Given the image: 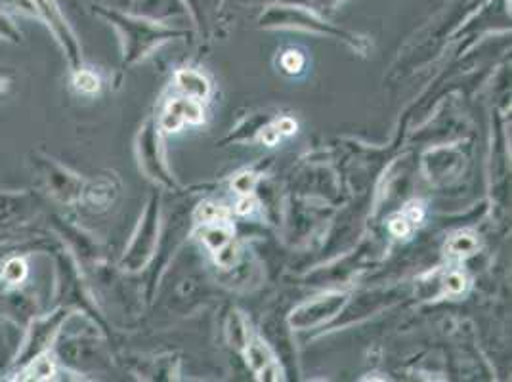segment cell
<instances>
[{"label":"cell","instance_id":"6da1fadb","mask_svg":"<svg viewBox=\"0 0 512 382\" xmlns=\"http://www.w3.org/2000/svg\"><path fill=\"white\" fill-rule=\"evenodd\" d=\"M344 304H346V295H339V293L316 298L312 302L302 304L299 310H295V314L291 316V325L297 329L316 327V325L335 318L341 312Z\"/></svg>","mask_w":512,"mask_h":382},{"label":"cell","instance_id":"7a4b0ae2","mask_svg":"<svg viewBox=\"0 0 512 382\" xmlns=\"http://www.w3.org/2000/svg\"><path fill=\"white\" fill-rule=\"evenodd\" d=\"M203 119L205 115L199 100H174L163 117V128L169 132H176L184 123L201 125Z\"/></svg>","mask_w":512,"mask_h":382},{"label":"cell","instance_id":"3957f363","mask_svg":"<svg viewBox=\"0 0 512 382\" xmlns=\"http://www.w3.org/2000/svg\"><path fill=\"white\" fill-rule=\"evenodd\" d=\"M247 363L251 369L258 375L260 381H279L281 379V369H279L276 358L268 350V346L260 340H253L247 346Z\"/></svg>","mask_w":512,"mask_h":382},{"label":"cell","instance_id":"277c9868","mask_svg":"<svg viewBox=\"0 0 512 382\" xmlns=\"http://www.w3.org/2000/svg\"><path fill=\"white\" fill-rule=\"evenodd\" d=\"M201 226H203L201 239L207 243V247L213 251L214 255H218L228 245H232L234 228L230 224V218L214 220V222H207V224H201Z\"/></svg>","mask_w":512,"mask_h":382},{"label":"cell","instance_id":"5b68a950","mask_svg":"<svg viewBox=\"0 0 512 382\" xmlns=\"http://www.w3.org/2000/svg\"><path fill=\"white\" fill-rule=\"evenodd\" d=\"M176 85L193 100H205L211 94L209 81L201 73L190 69H182L176 73Z\"/></svg>","mask_w":512,"mask_h":382},{"label":"cell","instance_id":"8992f818","mask_svg":"<svg viewBox=\"0 0 512 382\" xmlns=\"http://www.w3.org/2000/svg\"><path fill=\"white\" fill-rule=\"evenodd\" d=\"M33 2H37V6L41 8V12L46 16V20L52 23L56 35H58L60 41L69 48V52H75V41H73L69 29H67V23L64 22V18H62L58 6L54 4V0H33Z\"/></svg>","mask_w":512,"mask_h":382},{"label":"cell","instance_id":"52a82bcc","mask_svg":"<svg viewBox=\"0 0 512 382\" xmlns=\"http://www.w3.org/2000/svg\"><path fill=\"white\" fill-rule=\"evenodd\" d=\"M476 249H478V239L469 232H459V234L449 237L448 245H446L448 256H453V258L472 255Z\"/></svg>","mask_w":512,"mask_h":382},{"label":"cell","instance_id":"ba28073f","mask_svg":"<svg viewBox=\"0 0 512 382\" xmlns=\"http://www.w3.org/2000/svg\"><path fill=\"white\" fill-rule=\"evenodd\" d=\"M195 218H197V222H199V224H207V222H214V220H224V218H230V213H228L224 207H220V205H213V203H203V205L197 209Z\"/></svg>","mask_w":512,"mask_h":382},{"label":"cell","instance_id":"9c48e42d","mask_svg":"<svg viewBox=\"0 0 512 382\" xmlns=\"http://www.w3.org/2000/svg\"><path fill=\"white\" fill-rule=\"evenodd\" d=\"M281 67H283L287 73H291V75L300 73L302 67H304V56L300 54L299 50H287V52L281 56Z\"/></svg>","mask_w":512,"mask_h":382},{"label":"cell","instance_id":"30bf717a","mask_svg":"<svg viewBox=\"0 0 512 382\" xmlns=\"http://www.w3.org/2000/svg\"><path fill=\"white\" fill-rule=\"evenodd\" d=\"M256 182H258V176L255 172H243L234 180L235 191L241 195H251L255 190Z\"/></svg>","mask_w":512,"mask_h":382},{"label":"cell","instance_id":"8fae6325","mask_svg":"<svg viewBox=\"0 0 512 382\" xmlns=\"http://www.w3.org/2000/svg\"><path fill=\"white\" fill-rule=\"evenodd\" d=\"M411 228H413V224L407 220L404 214H398L396 218L390 220V232L396 237H407L411 234Z\"/></svg>","mask_w":512,"mask_h":382},{"label":"cell","instance_id":"7c38bea8","mask_svg":"<svg viewBox=\"0 0 512 382\" xmlns=\"http://www.w3.org/2000/svg\"><path fill=\"white\" fill-rule=\"evenodd\" d=\"M465 287H467V277L463 276V274L455 272V274H449V276L446 277V291H448V293L459 295V293L465 291Z\"/></svg>","mask_w":512,"mask_h":382},{"label":"cell","instance_id":"4fadbf2b","mask_svg":"<svg viewBox=\"0 0 512 382\" xmlns=\"http://www.w3.org/2000/svg\"><path fill=\"white\" fill-rule=\"evenodd\" d=\"M75 85H77L79 90H83V92H96V90L100 88L98 79H96L92 73H86V71H81V73L77 75Z\"/></svg>","mask_w":512,"mask_h":382},{"label":"cell","instance_id":"5bb4252c","mask_svg":"<svg viewBox=\"0 0 512 382\" xmlns=\"http://www.w3.org/2000/svg\"><path fill=\"white\" fill-rule=\"evenodd\" d=\"M404 216H406L407 220H409L411 224H419V222L423 220V216H425L423 203H417V201L409 203L406 207V211H404Z\"/></svg>","mask_w":512,"mask_h":382},{"label":"cell","instance_id":"9a60e30c","mask_svg":"<svg viewBox=\"0 0 512 382\" xmlns=\"http://www.w3.org/2000/svg\"><path fill=\"white\" fill-rule=\"evenodd\" d=\"M23 272H25L23 262H20V260H10V262H8V266H6V270H4V276H6L8 281L16 283V281H20V277L23 276Z\"/></svg>","mask_w":512,"mask_h":382},{"label":"cell","instance_id":"2e32d148","mask_svg":"<svg viewBox=\"0 0 512 382\" xmlns=\"http://www.w3.org/2000/svg\"><path fill=\"white\" fill-rule=\"evenodd\" d=\"M0 35L6 37V39H12V41H18L22 39V35L16 31V27L10 23V20L6 16L0 14Z\"/></svg>","mask_w":512,"mask_h":382},{"label":"cell","instance_id":"e0dca14e","mask_svg":"<svg viewBox=\"0 0 512 382\" xmlns=\"http://www.w3.org/2000/svg\"><path fill=\"white\" fill-rule=\"evenodd\" d=\"M281 138V134L278 132L276 127H266L260 134V140L266 144V146H276Z\"/></svg>","mask_w":512,"mask_h":382},{"label":"cell","instance_id":"ac0fdd59","mask_svg":"<svg viewBox=\"0 0 512 382\" xmlns=\"http://www.w3.org/2000/svg\"><path fill=\"white\" fill-rule=\"evenodd\" d=\"M256 209V201L251 195H243V199L237 203L235 207V213L237 214H249L253 213Z\"/></svg>","mask_w":512,"mask_h":382},{"label":"cell","instance_id":"d6986e66","mask_svg":"<svg viewBox=\"0 0 512 382\" xmlns=\"http://www.w3.org/2000/svg\"><path fill=\"white\" fill-rule=\"evenodd\" d=\"M276 128H278L281 136H291L297 130V123L293 119H289V117H283V119H279L278 123H276Z\"/></svg>","mask_w":512,"mask_h":382}]
</instances>
